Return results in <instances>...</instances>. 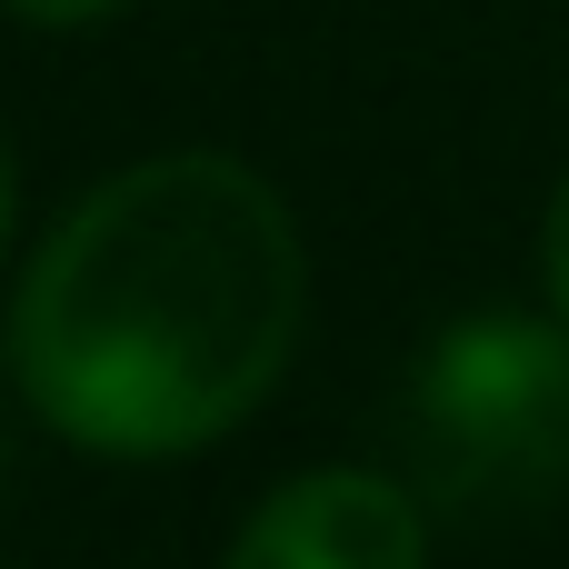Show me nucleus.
<instances>
[{
    "instance_id": "7ed1b4c3",
    "label": "nucleus",
    "mask_w": 569,
    "mask_h": 569,
    "mask_svg": "<svg viewBox=\"0 0 569 569\" xmlns=\"http://www.w3.org/2000/svg\"><path fill=\"white\" fill-rule=\"evenodd\" d=\"M230 569H420V500L380 470H310L260 500Z\"/></svg>"
},
{
    "instance_id": "f257e3e1",
    "label": "nucleus",
    "mask_w": 569,
    "mask_h": 569,
    "mask_svg": "<svg viewBox=\"0 0 569 569\" xmlns=\"http://www.w3.org/2000/svg\"><path fill=\"white\" fill-rule=\"evenodd\" d=\"M310 260L250 160L180 150L100 180L20 280L10 350L30 410L110 460L220 440L280 380Z\"/></svg>"
},
{
    "instance_id": "f03ea898",
    "label": "nucleus",
    "mask_w": 569,
    "mask_h": 569,
    "mask_svg": "<svg viewBox=\"0 0 569 569\" xmlns=\"http://www.w3.org/2000/svg\"><path fill=\"white\" fill-rule=\"evenodd\" d=\"M400 450L420 500L500 510L569 480V320H450L400 400Z\"/></svg>"
},
{
    "instance_id": "423d86ee",
    "label": "nucleus",
    "mask_w": 569,
    "mask_h": 569,
    "mask_svg": "<svg viewBox=\"0 0 569 569\" xmlns=\"http://www.w3.org/2000/svg\"><path fill=\"white\" fill-rule=\"evenodd\" d=\"M0 240H10V160H0Z\"/></svg>"
},
{
    "instance_id": "20e7f679",
    "label": "nucleus",
    "mask_w": 569,
    "mask_h": 569,
    "mask_svg": "<svg viewBox=\"0 0 569 569\" xmlns=\"http://www.w3.org/2000/svg\"><path fill=\"white\" fill-rule=\"evenodd\" d=\"M540 270H550V300H560V320H569V180H560V200H550V220H540Z\"/></svg>"
},
{
    "instance_id": "39448f33",
    "label": "nucleus",
    "mask_w": 569,
    "mask_h": 569,
    "mask_svg": "<svg viewBox=\"0 0 569 569\" xmlns=\"http://www.w3.org/2000/svg\"><path fill=\"white\" fill-rule=\"evenodd\" d=\"M20 20H40V30H80V20H110L120 0H10Z\"/></svg>"
}]
</instances>
